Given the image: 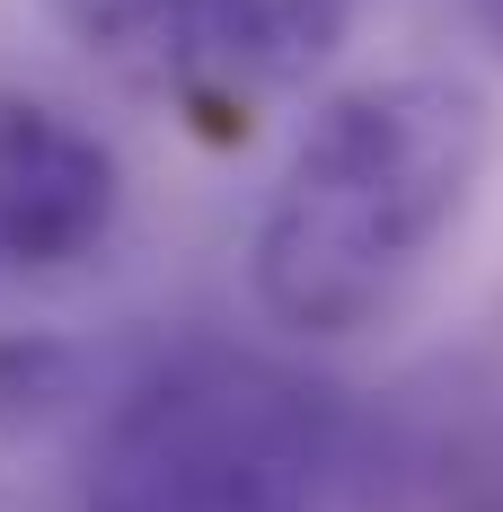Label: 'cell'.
I'll use <instances>...</instances> for the list:
<instances>
[{
  "label": "cell",
  "mask_w": 503,
  "mask_h": 512,
  "mask_svg": "<svg viewBox=\"0 0 503 512\" xmlns=\"http://www.w3.org/2000/svg\"><path fill=\"white\" fill-rule=\"evenodd\" d=\"M495 27H503V0H495Z\"/></svg>",
  "instance_id": "7"
},
{
  "label": "cell",
  "mask_w": 503,
  "mask_h": 512,
  "mask_svg": "<svg viewBox=\"0 0 503 512\" xmlns=\"http://www.w3.org/2000/svg\"><path fill=\"white\" fill-rule=\"evenodd\" d=\"M336 398L256 354H186L124 389L89 495L142 512H318Z\"/></svg>",
  "instance_id": "2"
},
{
  "label": "cell",
  "mask_w": 503,
  "mask_h": 512,
  "mask_svg": "<svg viewBox=\"0 0 503 512\" xmlns=\"http://www.w3.org/2000/svg\"><path fill=\"white\" fill-rule=\"evenodd\" d=\"M71 398H80V354L71 345H45V336L0 345V424H36Z\"/></svg>",
  "instance_id": "5"
},
{
  "label": "cell",
  "mask_w": 503,
  "mask_h": 512,
  "mask_svg": "<svg viewBox=\"0 0 503 512\" xmlns=\"http://www.w3.org/2000/svg\"><path fill=\"white\" fill-rule=\"evenodd\" d=\"M80 512H142V504H115V495H89Z\"/></svg>",
  "instance_id": "6"
},
{
  "label": "cell",
  "mask_w": 503,
  "mask_h": 512,
  "mask_svg": "<svg viewBox=\"0 0 503 512\" xmlns=\"http://www.w3.org/2000/svg\"><path fill=\"white\" fill-rule=\"evenodd\" d=\"M362 0H177V106H248L283 98L327 71L353 36Z\"/></svg>",
  "instance_id": "4"
},
{
  "label": "cell",
  "mask_w": 503,
  "mask_h": 512,
  "mask_svg": "<svg viewBox=\"0 0 503 512\" xmlns=\"http://www.w3.org/2000/svg\"><path fill=\"white\" fill-rule=\"evenodd\" d=\"M495 159V106L451 71L362 80L309 115L265 221H256V301L292 336H353L406 301Z\"/></svg>",
  "instance_id": "1"
},
{
  "label": "cell",
  "mask_w": 503,
  "mask_h": 512,
  "mask_svg": "<svg viewBox=\"0 0 503 512\" xmlns=\"http://www.w3.org/2000/svg\"><path fill=\"white\" fill-rule=\"evenodd\" d=\"M124 212V168L62 106L0 89V265H80Z\"/></svg>",
  "instance_id": "3"
}]
</instances>
